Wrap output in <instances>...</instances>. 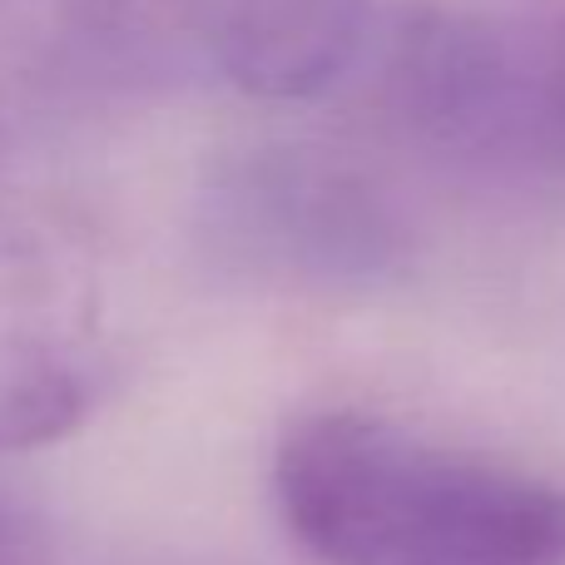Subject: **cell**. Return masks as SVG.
<instances>
[{"label": "cell", "mask_w": 565, "mask_h": 565, "mask_svg": "<svg viewBox=\"0 0 565 565\" xmlns=\"http://www.w3.org/2000/svg\"><path fill=\"white\" fill-rule=\"evenodd\" d=\"M372 0H244L218 79L258 99H312L372 50Z\"/></svg>", "instance_id": "6"}, {"label": "cell", "mask_w": 565, "mask_h": 565, "mask_svg": "<svg viewBox=\"0 0 565 565\" xmlns=\"http://www.w3.org/2000/svg\"><path fill=\"white\" fill-rule=\"evenodd\" d=\"M268 487L312 565H565L561 481L352 402L282 427Z\"/></svg>", "instance_id": "1"}, {"label": "cell", "mask_w": 565, "mask_h": 565, "mask_svg": "<svg viewBox=\"0 0 565 565\" xmlns=\"http://www.w3.org/2000/svg\"><path fill=\"white\" fill-rule=\"evenodd\" d=\"M105 264L89 224L55 194L0 179V451L75 431L109 358Z\"/></svg>", "instance_id": "3"}, {"label": "cell", "mask_w": 565, "mask_h": 565, "mask_svg": "<svg viewBox=\"0 0 565 565\" xmlns=\"http://www.w3.org/2000/svg\"><path fill=\"white\" fill-rule=\"evenodd\" d=\"M244 0H0V99L85 105L218 75Z\"/></svg>", "instance_id": "4"}, {"label": "cell", "mask_w": 565, "mask_h": 565, "mask_svg": "<svg viewBox=\"0 0 565 565\" xmlns=\"http://www.w3.org/2000/svg\"><path fill=\"white\" fill-rule=\"evenodd\" d=\"M382 109L477 169L565 174V10L412 6L377 40Z\"/></svg>", "instance_id": "2"}, {"label": "cell", "mask_w": 565, "mask_h": 565, "mask_svg": "<svg viewBox=\"0 0 565 565\" xmlns=\"http://www.w3.org/2000/svg\"><path fill=\"white\" fill-rule=\"evenodd\" d=\"M218 199L234 228L292 254H377L392 234L362 174L318 149H254L234 159Z\"/></svg>", "instance_id": "5"}, {"label": "cell", "mask_w": 565, "mask_h": 565, "mask_svg": "<svg viewBox=\"0 0 565 565\" xmlns=\"http://www.w3.org/2000/svg\"><path fill=\"white\" fill-rule=\"evenodd\" d=\"M0 565H40V536L15 507L0 501Z\"/></svg>", "instance_id": "7"}]
</instances>
